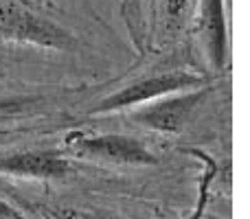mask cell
Listing matches in <instances>:
<instances>
[{"mask_svg":"<svg viewBox=\"0 0 250 219\" xmlns=\"http://www.w3.org/2000/svg\"><path fill=\"white\" fill-rule=\"evenodd\" d=\"M136 51L92 0H0V70L88 83L114 75Z\"/></svg>","mask_w":250,"mask_h":219,"instance_id":"1","label":"cell"},{"mask_svg":"<svg viewBox=\"0 0 250 219\" xmlns=\"http://www.w3.org/2000/svg\"><path fill=\"white\" fill-rule=\"evenodd\" d=\"M185 42L154 46L136 53L134 60L114 75L82 83L73 119H105L141 108L165 95L213 81Z\"/></svg>","mask_w":250,"mask_h":219,"instance_id":"2","label":"cell"},{"mask_svg":"<svg viewBox=\"0 0 250 219\" xmlns=\"http://www.w3.org/2000/svg\"><path fill=\"white\" fill-rule=\"evenodd\" d=\"M187 44L213 77L230 75V38L226 0H193Z\"/></svg>","mask_w":250,"mask_h":219,"instance_id":"6","label":"cell"},{"mask_svg":"<svg viewBox=\"0 0 250 219\" xmlns=\"http://www.w3.org/2000/svg\"><path fill=\"white\" fill-rule=\"evenodd\" d=\"M230 75L189 90L171 92L141 108L117 114V119L145 132L147 136L180 149V142H207L229 134L233 123Z\"/></svg>","mask_w":250,"mask_h":219,"instance_id":"3","label":"cell"},{"mask_svg":"<svg viewBox=\"0 0 250 219\" xmlns=\"http://www.w3.org/2000/svg\"><path fill=\"white\" fill-rule=\"evenodd\" d=\"M193 0H149V48L187 40Z\"/></svg>","mask_w":250,"mask_h":219,"instance_id":"7","label":"cell"},{"mask_svg":"<svg viewBox=\"0 0 250 219\" xmlns=\"http://www.w3.org/2000/svg\"><path fill=\"white\" fill-rule=\"evenodd\" d=\"M57 138L73 158L99 169H156L173 149L117 116L73 119L57 129Z\"/></svg>","mask_w":250,"mask_h":219,"instance_id":"4","label":"cell"},{"mask_svg":"<svg viewBox=\"0 0 250 219\" xmlns=\"http://www.w3.org/2000/svg\"><path fill=\"white\" fill-rule=\"evenodd\" d=\"M82 83L44 81L0 70V140L73 120Z\"/></svg>","mask_w":250,"mask_h":219,"instance_id":"5","label":"cell"},{"mask_svg":"<svg viewBox=\"0 0 250 219\" xmlns=\"http://www.w3.org/2000/svg\"><path fill=\"white\" fill-rule=\"evenodd\" d=\"M0 219H29V217L22 215L16 206H11V204L0 195Z\"/></svg>","mask_w":250,"mask_h":219,"instance_id":"9","label":"cell"},{"mask_svg":"<svg viewBox=\"0 0 250 219\" xmlns=\"http://www.w3.org/2000/svg\"><path fill=\"white\" fill-rule=\"evenodd\" d=\"M127 40L136 53L149 48V0H119Z\"/></svg>","mask_w":250,"mask_h":219,"instance_id":"8","label":"cell"}]
</instances>
